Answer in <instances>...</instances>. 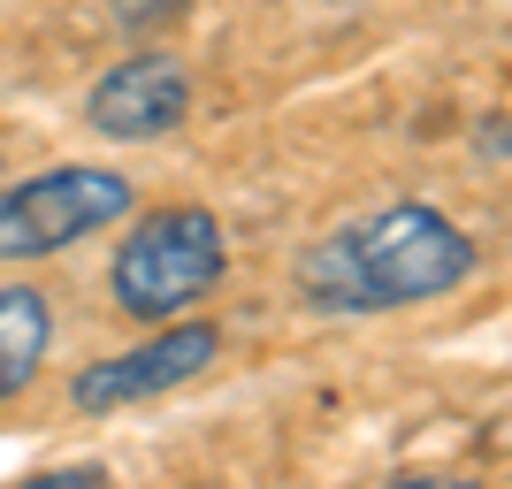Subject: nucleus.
<instances>
[{"label":"nucleus","mask_w":512,"mask_h":489,"mask_svg":"<svg viewBox=\"0 0 512 489\" xmlns=\"http://www.w3.org/2000/svg\"><path fill=\"white\" fill-rule=\"evenodd\" d=\"M474 237L428 199H390L375 214H352L337 230H321L291 268L306 314L329 321H367V314H406L436 306L474 276Z\"/></svg>","instance_id":"1"},{"label":"nucleus","mask_w":512,"mask_h":489,"mask_svg":"<svg viewBox=\"0 0 512 489\" xmlns=\"http://www.w3.org/2000/svg\"><path fill=\"white\" fill-rule=\"evenodd\" d=\"M222 268H230L222 214L214 207H153V214H138V230L107 260V298H115V314L153 329V321H176V314H192L199 298H214Z\"/></svg>","instance_id":"2"},{"label":"nucleus","mask_w":512,"mask_h":489,"mask_svg":"<svg viewBox=\"0 0 512 489\" xmlns=\"http://www.w3.org/2000/svg\"><path fill=\"white\" fill-rule=\"evenodd\" d=\"M130 207H138L130 176L100 169V161H62V169L16 176V184H0V268L69 253V245L115 230Z\"/></svg>","instance_id":"3"},{"label":"nucleus","mask_w":512,"mask_h":489,"mask_svg":"<svg viewBox=\"0 0 512 489\" xmlns=\"http://www.w3.org/2000/svg\"><path fill=\"white\" fill-rule=\"evenodd\" d=\"M222 360V329L214 321H153L146 344H130V352H107V360L77 367L69 375V405L77 413H123V405H153L169 398V390L199 383L207 367Z\"/></svg>","instance_id":"4"},{"label":"nucleus","mask_w":512,"mask_h":489,"mask_svg":"<svg viewBox=\"0 0 512 489\" xmlns=\"http://www.w3.org/2000/svg\"><path fill=\"white\" fill-rule=\"evenodd\" d=\"M184 115H192V69L176 54H161V46L123 54L85 92V123L100 130L107 146H153V138L184 130Z\"/></svg>","instance_id":"5"},{"label":"nucleus","mask_w":512,"mask_h":489,"mask_svg":"<svg viewBox=\"0 0 512 489\" xmlns=\"http://www.w3.org/2000/svg\"><path fill=\"white\" fill-rule=\"evenodd\" d=\"M54 352V298L39 283H0V405L39 383Z\"/></svg>","instance_id":"6"},{"label":"nucleus","mask_w":512,"mask_h":489,"mask_svg":"<svg viewBox=\"0 0 512 489\" xmlns=\"http://www.w3.org/2000/svg\"><path fill=\"white\" fill-rule=\"evenodd\" d=\"M184 8H192V0H107V16H115V31H130V39H146V31L176 23Z\"/></svg>","instance_id":"7"},{"label":"nucleus","mask_w":512,"mask_h":489,"mask_svg":"<svg viewBox=\"0 0 512 489\" xmlns=\"http://www.w3.org/2000/svg\"><path fill=\"white\" fill-rule=\"evenodd\" d=\"M474 153L482 161H512V107H497V115L474 123Z\"/></svg>","instance_id":"8"},{"label":"nucleus","mask_w":512,"mask_h":489,"mask_svg":"<svg viewBox=\"0 0 512 489\" xmlns=\"http://www.w3.org/2000/svg\"><path fill=\"white\" fill-rule=\"evenodd\" d=\"M31 489H100L107 467H46V474H23Z\"/></svg>","instance_id":"9"}]
</instances>
